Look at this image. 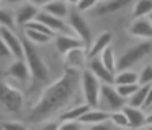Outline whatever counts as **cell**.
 <instances>
[{"label":"cell","instance_id":"cell-1","mask_svg":"<svg viewBox=\"0 0 152 130\" xmlns=\"http://www.w3.org/2000/svg\"><path fill=\"white\" fill-rule=\"evenodd\" d=\"M79 90H82V72L66 68L64 73L43 91L41 98L31 107L28 120L33 124L49 120L72 103Z\"/></svg>","mask_w":152,"mask_h":130},{"label":"cell","instance_id":"cell-2","mask_svg":"<svg viewBox=\"0 0 152 130\" xmlns=\"http://www.w3.org/2000/svg\"><path fill=\"white\" fill-rule=\"evenodd\" d=\"M25 60H26L28 67L31 72V81H33V88L39 86V84L46 83L51 77L49 67L46 65L44 58L38 52L36 46L31 44L30 41H25Z\"/></svg>","mask_w":152,"mask_h":130},{"label":"cell","instance_id":"cell-3","mask_svg":"<svg viewBox=\"0 0 152 130\" xmlns=\"http://www.w3.org/2000/svg\"><path fill=\"white\" fill-rule=\"evenodd\" d=\"M152 52V41H142L132 47L126 49L118 58V70H131L132 65L139 64Z\"/></svg>","mask_w":152,"mask_h":130},{"label":"cell","instance_id":"cell-4","mask_svg":"<svg viewBox=\"0 0 152 130\" xmlns=\"http://www.w3.org/2000/svg\"><path fill=\"white\" fill-rule=\"evenodd\" d=\"M102 86L103 83L92 73V72L87 68V70L82 72V94L85 103L88 104L90 107H98L100 104V93H102Z\"/></svg>","mask_w":152,"mask_h":130},{"label":"cell","instance_id":"cell-5","mask_svg":"<svg viewBox=\"0 0 152 130\" xmlns=\"http://www.w3.org/2000/svg\"><path fill=\"white\" fill-rule=\"evenodd\" d=\"M128 104V101L123 99L118 94L115 84H105L102 86V93H100V104L98 109L106 110V112H116V110L124 109V106Z\"/></svg>","mask_w":152,"mask_h":130},{"label":"cell","instance_id":"cell-6","mask_svg":"<svg viewBox=\"0 0 152 130\" xmlns=\"http://www.w3.org/2000/svg\"><path fill=\"white\" fill-rule=\"evenodd\" d=\"M23 106L25 94L21 93V90L4 81V84H2V107H4V110L10 114H17L23 109Z\"/></svg>","mask_w":152,"mask_h":130},{"label":"cell","instance_id":"cell-7","mask_svg":"<svg viewBox=\"0 0 152 130\" xmlns=\"http://www.w3.org/2000/svg\"><path fill=\"white\" fill-rule=\"evenodd\" d=\"M0 38H2V44H5L8 47V51L12 52L13 58L23 60L25 58V42L15 34L13 29L2 26V28H0Z\"/></svg>","mask_w":152,"mask_h":130},{"label":"cell","instance_id":"cell-8","mask_svg":"<svg viewBox=\"0 0 152 130\" xmlns=\"http://www.w3.org/2000/svg\"><path fill=\"white\" fill-rule=\"evenodd\" d=\"M69 26L72 28L74 34L83 41L85 47H92V31H90V26L79 13H70Z\"/></svg>","mask_w":152,"mask_h":130},{"label":"cell","instance_id":"cell-9","mask_svg":"<svg viewBox=\"0 0 152 130\" xmlns=\"http://www.w3.org/2000/svg\"><path fill=\"white\" fill-rule=\"evenodd\" d=\"M36 20L39 23H43L44 26H48L54 34H74L72 28H70L69 25H66V20L57 18V16L51 15V13L44 12V10L39 12V15H38Z\"/></svg>","mask_w":152,"mask_h":130},{"label":"cell","instance_id":"cell-10","mask_svg":"<svg viewBox=\"0 0 152 130\" xmlns=\"http://www.w3.org/2000/svg\"><path fill=\"white\" fill-rule=\"evenodd\" d=\"M7 78H13L15 81H18L20 84H25L31 80V72L28 67L26 60H20V58H15L7 68Z\"/></svg>","mask_w":152,"mask_h":130},{"label":"cell","instance_id":"cell-11","mask_svg":"<svg viewBox=\"0 0 152 130\" xmlns=\"http://www.w3.org/2000/svg\"><path fill=\"white\" fill-rule=\"evenodd\" d=\"M39 12H41L39 6H36L31 2H25V3H21V5L18 6L17 13H15V21H17V25H20V26L25 28L28 23L34 21V20L38 18Z\"/></svg>","mask_w":152,"mask_h":130},{"label":"cell","instance_id":"cell-12","mask_svg":"<svg viewBox=\"0 0 152 130\" xmlns=\"http://www.w3.org/2000/svg\"><path fill=\"white\" fill-rule=\"evenodd\" d=\"M64 60L67 64V68H74V70L83 72L87 70L85 64L88 60V52H87V47H77L74 51H70L69 54L64 55Z\"/></svg>","mask_w":152,"mask_h":130},{"label":"cell","instance_id":"cell-13","mask_svg":"<svg viewBox=\"0 0 152 130\" xmlns=\"http://www.w3.org/2000/svg\"><path fill=\"white\" fill-rule=\"evenodd\" d=\"M77 47H85V44L75 34H57L56 36V49L59 54L66 55Z\"/></svg>","mask_w":152,"mask_h":130},{"label":"cell","instance_id":"cell-14","mask_svg":"<svg viewBox=\"0 0 152 130\" xmlns=\"http://www.w3.org/2000/svg\"><path fill=\"white\" fill-rule=\"evenodd\" d=\"M88 70L98 78L102 83L105 84H115V73L108 70V68L103 65V62L100 60V57H95V58H90L88 60Z\"/></svg>","mask_w":152,"mask_h":130},{"label":"cell","instance_id":"cell-15","mask_svg":"<svg viewBox=\"0 0 152 130\" xmlns=\"http://www.w3.org/2000/svg\"><path fill=\"white\" fill-rule=\"evenodd\" d=\"M129 32L131 36L144 41H151L152 39V21L149 18H137L131 23L129 26Z\"/></svg>","mask_w":152,"mask_h":130},{"label":"cell","instance_id":"cell-16","mask_svg":"<svg viewBox=\"0 0 152 130\" xmlns=\"http://www.w3.org/2000/svg\"><path fill=\"white\" fill-rule=\"evenodd\" d=\"M129 119V129L131 130H137V129H142L144 125H147V112H144V109H139V107H132V106H128L126 104L124 109Z\"/></svg>","mask_w":152,"mask_h":130},{"label":"cell","instance_id":"cell-17","mask_svg":"<svg viewBox=\"0 0 152 130\" xmlns=\"http://www.w3.org/2000/svg\"><path fill=\"white\" fill-rule=\"evenodd\" d=\"M111 39H113V34L110 31H105V32L96 36L92 42V47L88 49V60L90 58H95V57H100V54L110 47Z\"/></svg>","mask_w":152,"mask_h":130},{"label":"cell","instance_id":"cell-18","mask_svg":"<svg viewBox=\"0 0 152 130\" xmlns=\"http://www.w3.org/2000/svg\"><path fill=\"white\" fill-rule=\"evenodd\" d=\"M110 120V112H106V110H102L98 109V107H95V109H90L88 112H85L82 117L79 119V122L82 124V125H95V124H102V122H108Z\"/></svg>","mask_w":152,"mask_h":130},{"label":"cell","instance_id":"cell-19","mask_svg":"<svg viewBox=\"0 0 152 130\" xmlns=\"http://www.w3.org/2000/svg\"><path fill=\"white\" fill-rule=\"evenodd\" d=\"M90 109H92V107H90L87 103L75 104V106H72L70 109H66L64 112H61L59 120H61V122H69V120H79L80 117H82L85 112H88Z\"/></svg>","mask_w":152,"mask_h":130},{"label":"cell","instance_id":"cell-20","mask_svg":"<svg viewBox=\"0 0 152 130\" xmlns=\"http://www.w3.org/2000/svg\"><path fill=\"white\" fill-rule=\"evenodd\" d=\"M43 10L48 13H51V15H54V16H57V18H61V20H66L70 16L69 3H67L66 0H56V2H53V3H48Z\"/></svg>","mask_w":152,"mask_h":130},{"label":"cell","instance_id":"cell-21","mask_svg":"<svg viewBox=\"0 0 152 130\" xmlns=\"http://www.w3.org/2000/svg\"><path fill=\"white\" fill-rule=\"evenodd\" d=\"M132 0H108V2L100 3L98 6L95 8L96 15H110V13H115L118 10L124 8L126 5H129Z\"/></svg>","mask_w":152,"mask_h":130},{"label":"cell","instance_id":"cell-22","mask_svg":"<svg viewBox=\"0 0 152 130\" xmlns=\"http://www.w3.org/2000/svg\"><path fill=\"white\" fill-rule=\"evenodd\" d=\"M139 83V73L132 70H119L115 77V86L119 84H136Z\"/></svg>","mask_w":152,"mask_h":130},{"label":"cell","instance_id":"cell-23","mask_svg":"<svg viewBox=\"0 0 152 130\" xmlns=\"http://www.w3.org/2000/svg\"><path fill=\"white\" fill-rule=\"evenodd\" d=\"M149 86H141L131 98L128 99V106H132V107H139V109H144L145 106V99H147V94H149Z\"/></svg>","mask_w":152,"mask_h":130},{"label":"cell","instance_id":"cell-24","mask_svg":"<svg viewBox=\"0 0 152 130\" xmlns=\"http://www.w3.org/2000/svg\"><path fill=\"white\" fill-rule=\"evenodd\" d=\"M100 60L103 62V65H105L111 73L116 75V70H118V58H116L115 51H113L111 47H108L106 51H103L102 54H100Z\"/></svg>","mask_w":152,"mask_h":130},{"label":"cell","instance_id":"cell-25","mask_svg":"<svg viewBox=\"0 0 152 130\" xmlns=\"http://www.w3.org/2000/svg\"><path fill=\"white\" fill-rule=\"evenodd\" d=\"M152 13V0H137L132 10V16L134 20L137 18H149Z\"/></svg>","mask_w":152,"mask_h":130},{"label":"cell","instance_id":"cell-26","mask_svg":"<svg viewBox=\"0 0 152 130\" xmlns=\"http://www.w3.org/2000/svg\"><path fill=\"white\" fill-rule=\"evenodd\" d=\"M25 34L28 38L26 41H30L34 46H43V44H48V42L53 41V36L44 34V32H39V31H34V29H25Z\"/></svg>","mask_w":152,"mask_h":130},{"label":"cell","instance_id":"cell-27","mask_svg":"<svg viewBox=\"0 0 152 130\" xmlns=\"http://www.w3.org/2000/svg\"><path fill=\"white\" fill-rule=\"evenodd\" d=\"M110 124L113 127H118V129H129V119L123 109L110 114Z\"/></svg>","mask_w":152,"mask_h":130},{"label":"cell","instance_id":"cell-28","mask_svg":"<svg viewBox=\"0 0 152 130\" xmlns=\"http://www.w3.org/2000/svg\"><path fill=\"white\" fill-rule=\"evenodd\" d=\"M139 88H141L139 83H136V84H119V86H116V91H118V94L123 98V99L128 101L129 98L139 90Z\"/></svg>","mask_w":152,"mask_h":130},{"label":"cell","instance_id":"cell-29","mask_svg":"<svg viewBox=\"0 0 152 130\" xmlns=\"http://www.w3.org/2000/svg\"><path fill=\"white\" fill-rule=\"evenodd\" d=\"M139 84H141V86L152 84V64L145 65V67L139 72Z\"/></svg>","mask_w":152,"mask_h":130},{"label":"cell","instance_id":"cell-30","mask_svg":"<svg viewBox=\"0 0 152 130\" xmlns=\"http://www.w3.org/2000/svg\"><path fill=\"white\" fill-rule=\"evenodd\" d=\"M0 23H2V26L10 29H13V26L17 25V21L13 20V15L7 10H0Z\"/></svg>","mask_w":152,"mask_h":130},{"label":"cell","instance_id":"cell-31","mask_svg":"<svg viewBox=\"0 0 152 130\" xmlns=\"http://www.w3.org/2000/svg\"><path fill=\"white\" fill-rule=\"evenodd\" d=\"M2 130H30L25 124L21 122H13V120H5L4 125H2Z\"/></svg>","mask_w":152,"mask_h":130},{"label":"cell","instance_id":"cell-32","mask_svg":"<svg viewBox=\"0 0 152 130\" xmlns=\"http://www.w3.org/2000/svg\"><path fill=\"white\" fill-rule=\"evenodd\" d=\"M98 3H100V0H80L77 8H79V12H87V10L96 8Z\"/></svg>","mask_w":152,"mask_h":130},{"label":"cell","instance_id":"cell-33","mask_svg":"<svg viewBox=\"0 0 152 130\" xmlns=\"http://www.w3.org/2000/svg\"><path fill=\"white\" fill-rule=\"evenodd\" d=\"M59 130H82V124L79 120H69V122H61Z\"/></svg>","mask_w":152,"mask_h":130},{"label":"cell","instance_id":"cell-34","mask_svg":"<svg viewBox=\"0 0 152 130\" xmlns=\"http://www.w3.org/2000/svg\"><path fill=\"white\" fill-rule=\"evenodd\" d=\"M61 127V120H46V122H43L39 125V129L38 130H59Z\"/></svg>","mask_w":152,"mask_h":130},{"label":"cell","instance_id":"cell-35","mask_svg":"<svg viewBox=\"0 0 152 130\" xmlns=\"http://www.w3.org/2000/svg\"><path fill=\"white\" fill-rule=\"evenodd\" d=\"M110 122V120H108ZM108 122H102V124H95V125H90L87 130H113V127Z\"/></svg>","mask_w":152,"mask_h":130},{"label":"cell","instance_id":"cell-36","mask_svg":"<svg viewBox=\"0 0 152 130\" xmlns=\"http://www.w3.org/2000/svg\"><path fill=\"white\" fill-rule=\"evenodd\" d=\"M28 2H31V3H34L36 6H46L48 3H53V2H56V0H28Z\"/></svg>","mask_w":152,"mask_h":130},{"label":"cell","instance_id":"cell-37","mask_svg":"<svg viewBox=\"0 0 152 130\" xmlns=\"http://www.w3.org/2000/svg\"><path fill=\"white\" fill-rule=\"evenodd\" d=\"M152 106V84L149 86V94H147V99H145V106H144V110H147L149 107Z\"/></svg>","mask_w":152,"mask_h":130},{"label":"cell","instance_id":"cell-38","mask_svg":"<svg viewBox=\"0 0 152 130\" xmlns=\"http://www.w3.org/2000/svg\"><path fill=\"white\" fill-rule=\"evenodd\" d=\"M2 2H4V5H18L23 0H2Z\"/></svg>","mask_w":152,"mask_h":130},{"label":"cell","instance_id":"cell-39","mask_svg":"<svg viewBox=\"0 0 152 130\" xmlns=\"http://www.w3.org/2000/svg\"><path fill=\"white\" fill-rule=\"evenodd\" d=\"M145 122H147V125H152V110L147 112V120H145Z\"/></svg>","mask_w":152,"mask_h":130},{"label":"cell","instance_id":"cell-40","mask_svg":"<svg viewBox=\"0 0 152 130\" xmlns=\"http://www.w3.org/2000/svg\"><path fill=\"white\" fill-rule=\"evenodd\" d=\"M66 2L69 3V5H75V6H77V5H79L80 0H66Z\"/></svg>","mask_w":152,"mask_h":130},{"label":"cell","instance_id":"cell-41","mask_svg":"<svg viewBox=\"0 0 152 130\" xmlns=\"http://www.w3.org/2000/svg\"><path fill=\"white\" fill-rule=\"evenodd\" d=\"M147 130H152V125H147Z\"/></svg>","mask_w":152,"mask_h":130},{"label":"cell","instance_id":"cell-42","mask_svg":"<svg viewBox=\"0 0 152 130\" xmlns=\"http://www.w3.org/2000/svg\"><path fill=\"white\" fill-rule=\"evenodd\" d=\"M149 20H151V21H152V13H151V15H149Z\"/></svg>","mask_w":152,"mask_h":130},{"label":"cell","instance_id":"cell-43","mask_svg":"<svg viewBox=\"0 0 152 130\" xmlns=\"http://www.w3.org/2000/svg\"><path fill=\"white\" fill-rule=\"evenodd\" d=\"M103 2H108V0H100V3H103Z\"/></svg>","mask_w":152,"mask_h":130},{"label":"cell","instance_id":"cell-44","mask_svg":"<svg viewBox=\"0 0 152 130\" xmlns=\"http://www.w3.org/2000/svg\"><path fill=\"white\" fill-rule=\"evenodd\" d=\"M149 110H152V106H151V107H149V109H147V112H149Z\"/></svg>","mask_w":152,"mask_h":130}]
</instances>
